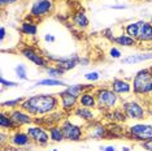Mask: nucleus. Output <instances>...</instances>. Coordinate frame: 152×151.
<instances>
[{
	"label": "nucleus",
	"mask_w": 152,
	"mask_h": 151,
	"mask_svg": "<svg viewBox=\"0 0 152 151\" xmlns=\"http://www.w3.org/2000/svg\"><path fill=\"white\" fill-rule=\"evenodd\" d=\"M20 107L35 119L44 117L60 109V98L56 94H35L25 98Z\"/></svg>",
	"instance_id": "obj_1"
},
{
	"label": "nucleus",
	"mask_w": 152,
	"mask_h": 151,
	"mask_svg": "<svg viewBox=\"0 0 152 151\" xmlns=\"http://www.w3.org/2000/svg\"><path fill=\"white\" fill-rule=\"evenodd\" d=\"M94 91L96 95V100H98V111L103 113L116 107H120L122 103L121 97L113 91L110 86H98Z\"/></svg>",
	"instance_id": "obj_2"
},
{
	"label": "nucleus",
	"mask_w": 152,
	"mask_h": 151,
	"mask_svg": "<svg viewBox=\"0 0 152 151\" xmlns=\"http://www.w3.org/2000/svg\"><path fill=\"white\" fill-rule=\"evenodd\" d=\"M63 129L65 141L70 142H81L86 138V124L83 122H75V117H69V115L60 122Z\"/></svg>",
	"instance_id": "obj_3"
},
{
	"label": "nucleus",
	"mask_w": 152,
	"mask_h": 151,
	"mask_svg": "<svg viewBox=\"0 0 152 151\" xmlns=\"http://www.w3.org/2000/svg\"><path fill=\"white\" fill-rule=\"evenodd\" d=\"M126 138L138 143L152 139V124L138 121L126 126Z\"/></svg>",
	"instance_id": "obj_4"
},
{
	"label": "nucleus",
	"mask_w": 152,
	"mask_h": 151,
	"mask_svg": "<svg viewBox=\"0 0 152 151\" xmlns=\"http://www.w3.org/2000/svg\"><path fill=\"white\" fill-rule=\"evenodd\" d=\"M121 108L125 111L126 116L129 120L134 121H143L148 116V107L140 103L138 99H125L121 103Z\"/></svg>",
	"instance_id": "obj_5"
},
{
	"label": "nucleus",
	"mask_w": 152,
	"mask_h": 151,
	"mask_svg": "<svg viewBox=\"0 0 152 151\" xmlns=\"http://www.w3.org/2000/svg\"><path fill=\"white\" fill-rule=\"evenodd\" d=\"M152 82V67L138 70L131 80L133 94L137 97L147 98V87Z\"/></svg>",
	"instance_id": "obj_6"
},
{
	"label": "nucleus",
	"mask_w": 152,
	"mask_h": 151,
	"mask_svg": "<svg viewBox=\"0 0 152 151\" xmlns=\"http://www.w3.org/2000/svg\"><path fill=\"white\" fill-rule=\"evenodd\" d=\"M26 133L29 134L30 139L33 141L34 146L47 147L48 143L51 142L48 128H46L44 125H40V124H37V122H34L33 125L26 126Z\"/></svg>",
	"instance_id": "obj_7"
},
{
	"label": "nucleus",
	"mask_w": 152,
	"mask_h": 151,
	"mask_svg": "<svg viewBox=\"0 0 152 151\" xmlns=\"http://www.w3.org/2000/svg\"><path fill=\"white\" fill-rule=\"evenodd\" d=\"M18 52L21 54L26 60H29L30 63H33L34 65H37L38 68H40V69H43V70L51 65V63L47 60L46 55H43L42 51L35 48L34 46H29V44L22 46L21 48L18 50Z\"/></svg>",
	"instance_id": "obj_8"
},
{
	"label": "nucleus",
	"mask_w": 152,
	"mask_h": 151,
	"mask_svg": "<svg viewBox=\"0 0 152 151\" xmlns=\"http://www.w3.org/2000/svg\"><path fill=\"white\" fill-rule=\"evenodd\" d=\"M55 11V1L53 0H35L29 9V15L33 20H42L44 17L52 15Z\"/></svg>",
	"instance_id": "obj_9"
},
{
	"label": "nucleus",
	"mask_w": 152,
	"mask_h": 151,
	"mask_svg": "<svg viewBox=\"0 0 152 151\" xmlns=\"http://www.w3.org/2000/svg\"><path fill=\"white\" fill-rule=\"evenodd\" d=\"M47 60L51 64H56L60 68H63L65 72H69L72 69H74L77 65L81 64V59L78 55H69V56H56L53 54H46Z\"/></svg>",
	"instance_id": "obj_10"
},
{
	"label": "nucleus",
	"mask_w": 152,
	"mask_h": 151,
	"mask_svg": "<svg viewBox=\"0 0 152 151\" xmlns=\"http://www.w3.org/2000/svg\"><path fill=\"white\" fill-rule=\"evenodd\" d=\"M86 138L91 139H110L108 125L103 124L99 120H95L92 122L86 124Z\"/></svg>",
	"instance_id": "obj_11"
},
{
	"label": "nucleus",
	"mask_w": 152,
	"mask_h": 151,
	"mask_svg": "<svg viewBox=\"0 0 152 151\" xmlns=\"http://www.w3.org/2000/svg\"><path fill=\"white\" fill-rule=\"evenodd\" d=\"M8 145L16 147V149L25 150V149H31L34 146V143H33V141L30 139V137L26 133V130H22L21 128H18L9 134Z\"/></svg>",
	"instance_id": "obj_12"
},
{
	"label": "nucleus",
	"mask_w": 152,
	"mask_h": 151,
	"mask_svg": "<svg viewBox=\"0 0 152 151\" xmlns=\"http://www.w3.org/2000/svg\"><path fill=\"white\" fill-rule=\"evenodd\" d=\"M8 112H9L11 117L13 119V121L16 122L18 128L33 125L34 122H35V117L30 115L29 112H26L25 109H22L21 107L15 108V109H11V111H8Z\"/></svg>",
	"instance_id": "obj_13"
},
{
	"label": "nucleus",
	"mask_w": 152,
	"mask_h": 151,
	"mask_svg": "<svg viewBox=\"0 0 152 151\" xmlns=\"http://www.w3.org/2000/svg\"><path fill=\"white\" fill-rule=\"evenodd\" d=\"M57 95L60 98V109L65 115H72L74 109L78 107V98L68 94L64 90L61 92H58Z\"/></svg>",
	"instance_id": "obj_14"
},
{
	"label": "nucleus",
	"mask_w": 152,
	"mask_h": 151,
	"mask_svg": "<svg viewBox=\"0 0 152 151\" xmlns=\"http://www.w3.org/2000/svg\"><path fill=\"white\" fill-rule=\"evenodd\" d=\"M98 109H91V108H86V107H81L78 106L77 108L73 111L72 116L75 119H78L79 121H82L83 124H88V122H92L95 120H98Z\"/></svg>",
	"instance_id": "obj_15"
},
{
	"label": "nucleus",
	"mask_w": 152,
	"mask_h": 151,
	"mask_svg": "<svg viewBox=\"0 0 152 151\" xmlns=\"http://www.w3.org/2000/svg\"><path fill=\"white\" fill-rule=\"evenodd\" d=\"M110 89H112L115 92L120 95V97H124V95H130L133 94V86H131V82H129L127 80H124V78H113L109 84Z\"/></svg>",
	"instance_id": "obj_16"
},
{
	"label": "nucleus",
	"mask_w": 152,
	"mask_h": 151,
	"mask_svg": "<svg viewBox=\"0 0 152 151\" xmlns=\"http://www.w3.org/2000/svg\"><path fill=\"white\" fill-rule=\"evenodd\" d=\"M78 106L91 109H98V100L94 90H87L78 97Z\"/></svg>",
	"instance_id": "obj_17"
},
{
	"label": "nucleus",
	"mask_w": 152,
	"mask_h": 151,
	"mask_svg": "<svg viewBox=\"0 0 152 151\" xmlns=\"http://www.w3.org/2000/svg\"><path fill=\"white\" fill-rule=\"evenodd\" d=\"M138 43H152V23L151 21L139 20V37Z\"/></svg>",
	"instance_id": "obj_18"
},
{
	"label": "nucleus",
	"mask_w": 152,
	"mask_h": 151,
	"mask_svg": "<svg viewBox=\"0 0 152 151\" xmlns=\"http://www.w3.org/2000/svg\"><path fill=\"white\" fill-rule=\"evenodd\" d=\"M104 116H105V119L108 120L109 122H118V124H125L127 120H129L127 119V116H126V113H125V111L121 108V106L120 107H116V108L110 109V111L104 112Z\"/></svg>",
	"instance_id": "obj_19"
},
{
	"label": "nucleus",
	"mask_w": 152,
	"mask_h": 151,
	"mask_svg": "<svg viewBox=\"0 0 152 151\" xmlns=\"http://www.w3.org/2000/svg\"><path fill=\"white\" fill-rule=\"evenodd\" d=\"M152 60V52H142V54H135V55H129L121 59V63L124 65H134L139 63H146V61Z\"/></svg>",
	"instance_id": "obj_20"
},
{
	"label": "nucleus",
	"mask_w": 152,
	"mask_h": 151,
	"mask_svg": "<svg viewBox=\"0 0 152 151\" xmlns=\"http://www.w3.org/2000/svg\"><path fill=\"white\" fill-rule=\"evenodd\" d=\"M27 20L21 22L20 25V32L26 37H35L38 34V23L35 20H33L30 16L26 17Z\"/></svg>",
	"instance_id": "obj_21"
},
{
	"label": "nucleus",
	"mask_w": 152,
	"mask_h": 151,
	"mask_svg": "<svg viewBox=\"0 0 152 151\" xmlns=\"http://www.w3.org/2000/svg\"><path fill=\"white\" fill-rule=\"evenodd\" d=\"M0 128H1V130H5L9 133L18 129V126L13 121V119L11 117V115L7 109H1V113H0Z\"/></svg>",
	"instance_id": "obj_22"
},
{
	"label": "nucleus",
	"mask_w": 152,
	"mask_h": 151,
	"mask_svg": "<svg viewBox=\"0 0 152 151\" xmlns=\"http://www.w3.org/2000/svg\"><path fill=\"white\" fill-rule=\"evenodd\" d=\"M72 23H73V26L78 27L79 30H86L90 25V20L85 11H78L72 16Z\"/></svg>",
	"instance_id": "obj_23"
},
{
	"label": "nucleus",
	"mask_w": 152,
	"mask_h": 151,
	"mask_svg": "<svg viewBox=\"0 0 152 151\" xmlns=\"http://www.w3.org/2000/svg\"><path fill=\"white\" fill-rule=\"evenodd\" d=\"M98 86H95L94 84H90V85H85V84H77V85H70V86H66L64 89L65 92L68 94L73 95V97H79L82 92L87 91V90H95Z\"/></svg>",
	"instance_id": "obj_24"
},
{
	"label": "nucleus",
	"mask_w": 152,
	"mask_h": 151,
	"mask_svg": "<svg viewBox=\"0 0 152 151\" xmlns=\"http://www.w3.org/2000/svg\"><path fill=\"white\" fill-rule=\"evenodd\" d=\"M112 42L115 44H117V46H120V47H134V46L138 44V42L134 39V38L129 37L125 33H121L117 37H113Z\"/></svg>",
	"instance_id": "obj_25"
},
{
	"label": "nucleus",
	"mask_w": 152,
	"mask_h": 151,
	"mask_svg": "<svg viewBox=\"0 0 152 151\" xmlns=\"http://www.w3.org/2000/svg\"><path fill=\"white\" fill-rule=\"evenodd\" d=\"M108 130L110 139H120L122 137H126V128H124L122 124H118V122H109Z\"/></svg>",
	"instance_id": "obj_26"
},
{
	"label": "nucleus",
	"mask_w": 152,
	"mask_h": 151,
	"mask_svg": "<svg viewBox=\"0 0 152 151\" xmlns=\"http://www.w3.org/2000/svg\"><path fill=\"white\" fill-rule=\"evenodd\" d=\"M48 132H50L51 142L60 143V142H63V141H65V137H64V133H63V129H61L60 124L51 125L50 128H48Z\"/></svg>",
	"instance_id": "obj_27"
},
{
	"label": "nucleus",
	"mask_w": 152,
	"mask_h": 151,
	"mask_svg": "<svg viewBox=\"0 0 152 151\" xmlns=\"http://www.w3.org/2000/svg\"><path fill=\"white\" fill-rule=\"evenodd\" d=\"M39 86H48V87H56V86H66V84L63 80H57V78H43L35 82L34 87H39Z\"/></svg>",
	"instance_id": "obj_28"
},
{
	"label": "nucleus",
	"mask_w": 152,
	"mask_h": 151,
	"mask_svg": "<svg viewBox=\"0 0 152 151\" xmlns=\"http://www.w3.org/2000/svg\"><path fill=\"white\" fill-rule=\"evenodd\" d=\"M44 72H46L50 78H57V80H61V78L64 77V74L66 73L63 68H60L56 64H51L50 67H47L46 69H44Z\"/></svg>",
	"instance_id": "obj_29"
},
{
	"label": "nucleus",
	"mask_w": 152,
	"mask_h": 151,
	"mask_svg": "<svg viewBox=\"0 0 152 151\" xmlns=\"http://www.w3.org/2000/svg\"><path fill=\"white\" fill-rule=\"evenodd\" d=\"M124 33L127 34L131 38H134L138 42V37H139V21H133V22L126 23L124 26Z\"/></svg>",
	"instance_id": "obj_30"
},
{
	"label": "nucleus",
	"mask_w": 152,
	"mask_h": 151,
	"mask_svg": "<svg viewBox=\"0 0 152 151\" xmlns=\"http://www.w3.org/2000/svg\"><path fill=\"white\" fill-rule=\"evenodd\" d=\"M23 100H25V98H23V97H18V98H16V99H9V100L1 102V109L11 111V109L18 108Z\"/></svg>",
	"instance_id": "obj_31"
},
{
	"label": "nucleus",
	"mask_w": 152,
	"mask_h": 151,
	"mask_svg": "<svg viewBox=\"0 0 152 151\" xmlns=\"http://www.w3.org/2000/svg\"><path fill=\"white\" fill-rule=\"evenodd\" d=\"M15 73H16V76L20 78V80H22V81H27V80H29V77H27V68H26V65H23V64L16 65Z\"/></svg>",
	"instance_id": "obj_32"
},
{
	"label": "nucleus",
	"mask_w": 152,
	"mask_h": 151,
	"mask_svg": "<svg viewBox=\"0 0 152 151\" xmlns=\"http://www.w3.org/2000/svg\"><path fill=\"white\" fill-rule=\"evenodd\" d=\"M100 73L98 70H92V72H87V73L85 74V80L86 81H88V82H91V84H94V82L96 81H99L100 80Z\"/></svg>",
	"instance_id": "obj_33"
},
{
	"label": "nucleus",
	"mask_w": 152,
	"mask_h": 151,
	"mask_svg": "<svg viewBox=\"0 0 152 151\" xmlns=\"http://www.w3.org/2000/svg\"><path fill=\"white\" fill-rule=\"evenodd\" d=\"M0 85H1V87L11 89V87H17V86H18V82L11 81V80H5V78L1 76V77H0Z\"/></svg>",
	"instance_id": "obj_34"
},
{
	"label": "nucleus",
	"mask_w": 152,
	"mask_h": 151,
	"mask_svg": "<svg viewBox=\"0 0 152 151\" xmlns=\"http://www.w3.org/2000/svg\"><path fill=\"white\" fill-rule=\"evenodd\" d=\"M108 54H109V57H112V59H121V56H122V52L117 47H110Z\"/></svg>",
	"instance_id": "obj_35"
},
{
	"label": "nucleus",
	"mask_w": 152,
	"mask_h": 151,
	"mask_svg": "<svg viewBox=\"0 0 152 151\" xmlns=\"http://www.w3.org/2000/svg\"><path fill=\"white\" fill-rule=\"evenodd\" d=\"M140 146L144 151H152V139H148L146 142H142Z\"/></svg>",
	"instance_id": "obj_36"
},
{
	"label": "nucleus",
	"mask_w": 152,
	"mask_h": 151,
	"mask_svg": "<svg viewBox=\"0 0 152 151\" xmlns=\"http://www.w3.org/2000/svg\"><path fill=\"white\" fill-rule=\"evenodd\" d=\"M20 1V0H0V5H1V8H4L7 5H12L15 4V3Z\"/></svg>",
	"instance_id": "obj_37"
},
{
	"label": "nucleus",
	"mask_w": 152,
	"mask_h": 151,
	"mask_svg": "<svg viewBox=\"0 0 152 151\" xmlns=\"http://www.w3.org/2000/svg\"><path fill=\"white\" fill-rule=\"evenodd\" d=\"M55 40H56V38H55V35H52V34H46V35H44V42L53 43Z\"/></svg>",
	"instance_id": "obj_38"
},
{
	"label": "nucleus",
	"mask_w": 152,
	"mask_h": 151,
	"mask_svg": "<svg viewBox=\"0 0 152 151\" xmlns=\"http://www.w3.org/2000/svg\"><path fill=\"white\" fill-rule=\"evenodd\" d=\"M5 35H7V29H5V26H1L0 27V40H1V43L4 42Z\"/></svg>",
	"instance_id": "obj_39"
},
{
	"label": "nucleus",
	"mask_w": 152,
	"mask_h": 151,
	"mask_svg": "<svg viewBox=\"0 0 152 151\" xmlns=\"http://www.w3.org/2000/svg\"><path fill=\"white\" fill-rule=\"evenodd\" d=\"M109 8L110 9H126L127 5H125V4H115V5H110Z\"/></svg>",
	"instance_id": "obj_40"
},
{
	"label": "nucleus",
	"mask_w": 152,
	"mask_h": 151,
	"mask_svg": "<svg viewBox=\"0 0 152 151\" xmlns=\"http://www.w3.org/2000/svg\"><path fill=\"white\" fill-rule=\"evenodd\" d=\"M102 151H116V147L115 146H105V147H100Z\"/></svg>",
	"instance_id": "obj_41"
},
{
	"label": "nucleus",
	"mask_w": 152,
	"mask_h": 151,
	"mask_svg": "<svg viewBox=\"0 0 152 151\" xmlns=\"http://www.w3.org/2000/svg\"><path fill=\"white\" fill-rule=\"evenodd\" d=\"M151 95H152V82L148 85V87H147V98H150Z\"/></svg>",
	"instance_id": "obj_42"
},
{
	"label": "nucleus",
	"mask_w": 152,
	"mask_h": 151,
	"mask_svg": "<svg viewBox=\"0 0 152 151\" xmlns=\"http://www.w3.org/2000/svg\"><path fill=\"white\" fill-rule=\"evenodd\" d=\"M88 63H90V60H88V59H85V57H82V59H81V64L83 65V67H87Z\"/></svg>",
	"instance_id": "obj_43"
},
{
	"label": "nucleus",
	"mask_w": 152,
	"mask_h": 151,
	"mask_svg": "<svg viewBox=\"0 0 152 151\" xmlns=\"http://www.w3.org/2000/svg\"><path fill=\"white\" fill-rule=\"evenodd\" d=\"M147 106H148V108L152 109V95L150 98H147Z\"/></svg>",
	"instance_id": "obj_44"
},
{
	"label": "nucleus",
	"mask_w": 152,
	"mask_h": 151,
	"mask_svg": "<svg viewBox=\"0 0 152 151\" xmlns=\"http://www.w3.org/2000/svg\"><path fill=\"white\" fill-rule=\"evenodd\" d=\"M121 151H131V149L129 146H122V149H121Z\"/></svg>",
	"instance_id": "obj_45"
},
{
	"label": "nucleus",
	"mask_w": 152,
	"mask_h": 151,
	"mask_svg": "<svg viewBox=\"0 0 152 151\" xmlns=\"http://www.w3.org/2000/svg\"><path fill=\"white\" fill-rule=\"evenodd\" d=\"M47 151H58V150H56V149H53V150H47Z\"/></svg>",
	"instance_id": "obj_46"
},
{
	"label": "nucleus",
	"mask_w": 152,
	"mask_h": 151,
	"mask_svg": "<svg viewBox=\"0 0 152 151\" xmlns=\"http://www.w3.org/2000/svg\"><path fill=\"white\" fill-rule=\"evenodd\" d=\"M150 21H151V23H152V17H151V20H150Z\"/></svg>",
	"instance_id": "obj_47"
}]
</instances>
